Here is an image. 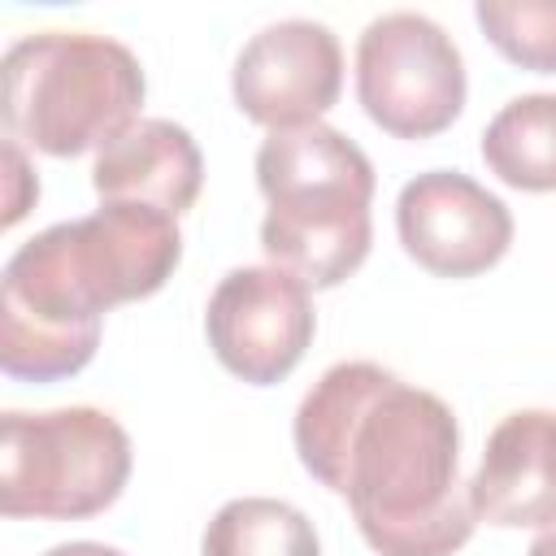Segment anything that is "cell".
<instances>
[{
    "label": "cell",
    "mask_w": 556,
    "mask_h": 556,
    "mask_svg": "<svg viewBox=\"0 0 556 556\" xmlns=\"http://www.w3.org/2000/svg\"><path fill=\"white\" fill-rule=\"evenodd\" d=\"M291 439L378 556H456L473 539L460 426L434 391L374 361H339L304 391Z\"/></svg>",
    "instance_id": "1"
},
{
    "label": "cell",
    "mask_w": 556,
    "mask_h": 556,
    "mask_svg": "<svg viewBox=\"0 0 556 556\" xmlns=\"http://www.w3.org/2000/svg\"><path fill=\"white\" fill-rule=\"evenodd\" d=\"M178 261V217L148 204H100L39 230L0 274V369L22 382L74 378L100 348L104 313L156 295Z\"/></svg>",
    "instance_id": "2"
},
{
    "label": "cell",
    "mask_w": 556,
    "mask_h": 556,
    "mask_svg": "<svg viewBox=\"0 0 556 556\" xmlns=\"http://www.w3.org/2000/svg\"><path fill=\"white\" fill-rule=\"evenodd\" d=\"M256 187L265 195L261 248L269 265L304 287L330 291L352 278L374 243V165L334 126L269 130L256 148Z\"/></svg>",
    "instance_id": "3"
},
{
    "label": "cell",
    "mask_w": 556,
    "mask_h": 556,
    "mask_svg": "<svg viewBox=\"0 0 556 556\" xmlns=\"http://www.w3.org/2000/svg\"><path fill=\"white\" fill-rule=\"evenodd\" d=\"M148 78L139 56L91 30L22 35L0 61V117L9 139L70 161L100 152L139 122Z\"/></svg>",
    "instance_id": "4"
},
{
    "label": "cell",
    "mask_w": 556,
    "mask_h": 556,
    "mask_svg": "<svg viewBox=\"0 0 556 556\" xmlns=\"http://www.w3.org/2000/svg\"><path fill=\"white\" fill-rule=\"evenodd\" d=\"M130 434L91 404L0 417V513L83 521L117 504L130 478Z\"/></svg>",
    "instance_id": "5"
},
{
    "label": "cell",
    "mask_w": 556,
    "mask_h": 556,
    "mask_svg": "<svg viewBox=\"0 0 556 556\" xmlns=\"http://www.w3.org/2000/svg\"><path fill=\"white\" fill-rule=\"evenodd\" d=\"M465 56L426 13L395 9L356 39V100L374 126L395 139H430L465 109Z\"/></svg>",
    "instance_id": "6"
},
{
    "label": "cell",
    "mask_w": 556,
    "mask_h": 556,
    "mask_svg": "<svg viewBox=\"0 0 556 556\" xmlns=\"http://www.w3.org/2000/svg\"><path fill=\"white\" fill-rule=\"evenodd\" d=\"M204 334L235 378L274 387L304 361L317 334V313L295 274L278 265H239L213 287Z\"/></svg>",
    "instance_id": "7"
},
{
    "label": "cell",
    "mask_w": 556,
    "mask_h": 556,
    "mask_svg": "<svg viewBox=\"0 0 556 556\" xmlns=\"http://www.w3.org/2000/svg\"><path fill=\"white\" fill-rule=\"evenodd\" d=\"M343 91L339 35L308 17L261 26L235 56L230 96L239 113L269 130H300L321 122Z\"/></svg>",
    "instance_id": "8"
},
{
    "label": "cell",
    "mask_w": 556,
    "mask_h": 556,
    "mask_svg": "<svg viewBox=\"0 0 556 556\" xmlns=\"http://www.w3.org/2000/svg\"><path fill=\"white\" fill-rule=\"evenodd\" d=\"M395 235L421 269L439 278H473L504 261L513 243V213L469 174L426 169L400 187Z\"/></svg>",
    "instance_id": "9"
},
{
    "label": "cell",
    "mask_w": 556,
    "mask_h": 556,
    "mask_svg": "<svg viewBox=\"0 0 556 556\" xmlns=\"http://www.w3.org/2000/svg\"><path fill=\"white\" fill-rule=\"evenodd\" d=\"M469 504L478 521L500 530L556 521V413L517 408L486 434Z\"/></svg>",
    "instance_id": "10"
},
{
    "label": "cell",
    "mask_w": 556,
    "mask_h": 556,
    "mask_svg": "<svg viewBox=\"0 0 556 556\" xmlns=\"http://www.w3.org/2000/svg\"><path fill=\"white\" fill-rule=\"evenodd\" d=\"M91 187L100 204H148L182 217L204 187V156L187 126L169 117H139L96 152Z\"/></svg>",
    "instance_id": "11"
},
{
    "label": "cell",
    "mask_w": 556,
    "mask_h": 556,
    "mask_svg": "<svg viewBox=\"0 0 556 556\" xmlns=\"http://www.w3.org/2000/svg\"><path fill=\"white\" fill-rule=\"evenodd\" d=\"M482 161L517 191H556V91L508 100L482 130Z\"/></svg>",
    "instance_id": "12"
},
{
    "label": "cell",
    "mask_w": 556,
    "mask_h": 556,
    "mask_svg": "<svg viewBox=\"0 0 556 556\" xmlns=\"http://www.w3.org/2000/svg\"><path fill=\"white\" fill-rule=\"evenodd\" d=\"M200 556H321L313 521L274 495L226 500L204 526Z\"/></svg>",
    "instance_id": "13"
},
{
    "label": "cell",
    "mask_w": 556,
    "mask_h": 556,
    "mask_svg": "<svg viewBox=\"0 0 556 556\" xmlns=\"http://www.w3.org/2000/svg\"><path fill=\"white\" fill-rule=\"evenodd\" d=\"M473 17L504 61L556 74V0H478Z\"/></svg>",
    "instance_id": "14"
},
{
    "label": "cell",
    "mask_w": 556,
    "mask_h": 556,
    "mask_svg": "<svg viewBox=\"0 0 556 556\" xmlns=\"http://www.w3.org/2000/svg\"><path fill=\"white\" fill-rule=\"evenodd\" d=\"M4 161H9V208H4V226H17V222H22V213L39 200V178L26 169L17 139H9V143H4Z\"/></svg>",
    "instance_id": "15"
},
{
    "label": "cell",
    "mask_w": 556,
    "mask_h": 556,
    "mask_svg": "<svg viewBox=\"0 0 556 556\" xmlns=\"http://www.w3.org/2000/svg\"><path fill=\"white\" fill-rule=\"evenodd\" d=\"M43 556H126V552H117V547H109V543L74 539V543H56V547H48Z\"/></svg>",
    "instance_id": "16"
},
{
    "label": "cell",
    "mask_w": 556,
    "mask_h": 556,
    "mask_svg": "<svg viewBox=\"0 0 556 556\" xmlns=\"http://www.w3.org/2000/svg\"><path fill=\"white\" fill-rule=\"evenodd\" d=\"M526 556H556V521L552 526H543L539 534H534V543H530V552Z\"/></svg>",
    "instance_id": "17"
}]
</instances>
